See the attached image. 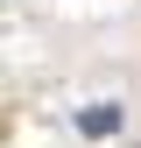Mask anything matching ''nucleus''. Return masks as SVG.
<instances>
[{
	"mask_svg": "<svg viewBox=\"0 0 141 148\" xmlns=\"http://www.w3.org/2000/svg\"><path fill=\"white\" fill-rule=\"evenodd\" d=\"M113 127H120V106H92V113H78V134H85V141L113 134Z\"/></svg>",
	"mask_w": 141,
	"mask_h": 148,
	"instance_id": "1",
	"label": "nucleus"
}]
</instances>
